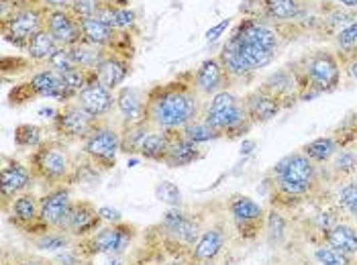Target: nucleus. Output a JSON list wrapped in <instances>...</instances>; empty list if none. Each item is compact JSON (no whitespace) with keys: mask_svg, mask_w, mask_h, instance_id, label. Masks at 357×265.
I'll return each instance as SVG.
<instances>
[{"mask_svg":"<svg viewBox=\"0 0 357 265\" xmlns=\"http://www.w3.org/2000/svg\"><path fill=\"white\" fill-rule=\"evenodd\" d=\"M333 184L325 167L304 156L301 149L282 158L264 176L261 190L266 192L270 206L284 212L296 211L303 204L325 202Z\"/></svg>","mask_w":357,"mask_h":265,"instance_id":"nucleus-1","label":"nucleus"},{"mask_svg":"<svg viewBox=\"0 0 357 265\" xmlns=\"http://www.w3.org/2000/svg\"><path fill=\"white\" fill-rule=\"evenodd\" d=\"M204 98L194 86V70L182 72L164 84H153L147 90L145 121L153 129L182 131L192 121L202 116Z\"/></svg>","mask_w":357,"mask_h":265,"instance_id":"nucleus-2","label":"nucleus"},{"mask_svg":"<svg viewBox=\"0 0 357 265\" xmlns=\"http://www.w3.org/2000/svg\"><path fill=\"white\" fill-rule=\"evenodd\" d=\"M298 82L301 103L314 100L323 94L339 90L343 80V66L331 47H314L288 63Z\"/></svg>","mask_w":357,"mask_h":265,"instance_id":"nucleus-3","label":"nucleus"},{"mask_svg":"<svg viewBox=\"0 0 357 265\" xmlns=\"http://www.w3.org/2000/svg\"><path fill=\"white\" fill-rule=\"evenodd\" d=\"M206 225L208 222L204 212L186 211L184 206L167 209L162 220L149 229V245L160 247L167 255L186 259Z\"/></svg>","mask_w":357,"mask_h":265,"instance_id":"nucleus-4","label":"nucleus"},{"mask_svg":"<svg viewBox=\"0 0 357 265\" xmlns=\"http://www.w3.org/2000/svg\"><path fill=\"white\" fill-rule=\"evenodd\" d=\"M27 165L35 182L45 192L57 186H72L78 180V159L74 158L70 143L61 139H45L27 156Z\"/></svg>","mask_w":357,"mask_h":265,"instance_id":"nucleus-5","label":"nucleus"},{"mask_svg":"<svg viewBox=\"0 0 357 265\" xmlns=\"http://www.w3.org/2000/svg\"><path fill=\"white\" fill-rule=\"evenodd\" d=\"M202 119L227 141L245 139L248 132L255 127L249 119L243 98L233 94L231 90H222L211 100H206L202 108Z\"/></svg>","mask_w":357,"mask_h":265,"instance_id":"nucleus-6","label":"nucleus"},{"mask_svg":"<svg viewBox=\"0 0 357 265\" xmlns=\"http://www.w3.org/2000/svg\"><path fill=\"white\" fill-rule=\"evenodd\" d=\"M121 131L123 129L114 116L100 119L92 132L80 143L84 158L102 174H107L116 165L121 153Z\"/></svg>","mask_w":357,"mask_h":265,"instance_id":"nucleus-7","label":"nucleus"},{"mask_svg":"<svg viewBox=\"0 0 357 265\" xmlns=\"http://www.w3.org/2000/svg\"><path fill=\"white\" fill-rule=\"evenodd\" d=\"M50 8L41 0H29L23 2L10 17L0 21L2 39L17 50H27L29 41L33 35H37L41 29H45Z\"/></svg>","mask_w":357,"mask_h":265,"instance_id":"nucleus-8","label":"nucleus"},{"mask_svg":"<svg viewBox=\"0 0 357 265\" xmlns=\"http://www.w3.org/2000/svg\"><path fill=\"white\" fill-rule=\"evenodd\" d=\"M139 237V227L133 222H105L94 235L80 238V247L90 257H110V255H127Z\"/></svg>","mask_w":357,"mask_h":265,"instance_id":"nucleus-9","label":"nucleus"},{"mask_svg":"<svg viewBox=\"0 0 357 265\" xmlns=\"http://www.w3.org/2000/svg\"><path fill=\"white\" fill-rule=\"evenodd\" d=\"M225 211L233 227V233L241 241L249 243V241H257L264 235L268 209L257 200L249 198L245 194H233L227 198Z\"/></svg>","mask_w":357,"mask_h":265,"instance_id":"nucleus-10","label":"nucleus"},{"mask_svg":"<svg viewBox=\"0 0 357 265\" xmlns=\"http://www.w3.org/2000/svg\"><path fill=\"white\" fill-rule=\"evenodd\" d=\"M233 227L229 222V216H217L213 218L198 241L194 243V247L188 253V265H200L211 264V262H220L225 259V253L231 245V237H233Z\"/></svg>","mask_w":357,"mask_h":265,"instance_id":"nucleus-11","label":"nucleus"},{"mask_svg":"<svg viewBox=\"0 0 357 265\" xmlns=\"http://www.w3.org/2000/svg\"><path fill=\"white\" fill-rule=\"evenodd\" d=\"M98 121L100 119L86 112L76 100H70L57 108L55 116L52 119V131L57 139L66 143H82Z\"/></svg>","mask_w":357,"mask_h":265,"instance_id":"nucleus-12","label":"nucleus"},{"mask_svg":"<svg viewBox=\"0 0 357 265\" xmlns=\"http://www.w3.org/2000/svg\"><path fill=\"white\" fill-rule=\"evenodd\" d=\"M72 204H74V198H72L70 186H57V188L47 190L39 198V220L35 229L29 233V238L43 235L54 229H61L72 211Z\"/></svg>","mask_w":357,"mask_h":265,"instance_id":"nucleus-13","label":"nucleus"},{"mask_svg":"<svg viewBox=\"0 0 357 265\" xmlns=\"http://www.w3.org/2000/svg\"><path fill=\"white\" fill-rule=\"evenodd\" d=\"M37 184L33 178V172L27 163H23L21 159L8 158L2 156V167H0V190H2V212L10 209V202L25 194L31 192L33 186Z\"/></svg>","mask_w":357,"mask_h":265,"instance_id":"nucleus-14","label":"nucleus"},{"mask_svg":"<svg viewBox=\"0 0 357 265\" xmlns=\"http://www.w3.org/2000/svg\"><path fill=\"white\" fill-rule=\"evenodd\" d=\"M76 103L96 119H109L116 108V92L109 90L94 72H90L88 82L76 96Z\"/></svg>","mask_w":357,"mask_h":265,"instance_id":"nucleus-15","label":"nucleus"},{"mask_svg":"<svg viewBox=\"0 0 357 265\" xmlns=\"http://www.w3.org/2000/svg\"><path fill=\"white\" fill-rule=\"evenodd\" d=\"M105 225L102 216H100V209H96V204L92 200H74L72 211L68 214L61 231L70 233L74 238H86L94 235L100 227Z\"/></svg>","mask_w":357,"mask_h":265,"instance_id":"nucleus-16","label":"nucleus"},{"mask_svg":"<svg viewBox=\"0 0 357 265\" xmlns=\"http://www.w3.org/2000/svg\"><path fill=\"white\" fill-rule=\"evenodd\" d=\"M194 86L198 90V94L204 100H211L215 94H219L222 90H231V80L227 76L222 63H220L219 55L204 59L196 70H194Z\"/></svg>","mask_w":357,"mask_h":265,"instance_id":"nucleus-17","label":"nucleus"},{"mask_svg":"<svg viewBox=\"0 0 357 265\" xmlns=\"http://www.w3.org/2000/svg\"><path fill=\"white\" fill-rule=\"evenodd\" d=\"M131 70H133V55L107 50L102 61L94 70V74L109 90L116 92L119 88H123V84L131 76Z\"/></svg>","mask_w":357,"mask_h":265,"instance_id":"nucleus-18","label":"nucleus"},{"mask_svg":"<svg viewBox=\"0 0 357 265\" xmlns=\"http://www.w3.org/2000/svg\"><path fill=\"white\" fill-rule=\"evenodd\" d=\"M145 100L147 90H139L133 86H123L116 90V108L112 116L119 121L121 129L145 119Z\"/></svg>","mask_w":357,"mask_h":265,"instance_id":"nucleus-19","label":"nucleus"},{"mask_svg":"<svg viewBox=\"0 0 357 265\" xmlns=\"http://www.w3.org/2000/svg\"><path fill=\"white\" fill-rule=\"evenodd\" d=\"M259 88L266 90L268 94H272L275 100L284 106V110H288V108H292V106L301 103L298 82L294 78L290 66H284V68L275 70L274 74H270L268 78L259 84Z\"/></svg>","mask_w":357,"mask_h":265,"instance_id":"nucleus-20","label":"nucleus"},{"mask_svg":"<svg viewBox=\"0 0 357 265\" xmlns=\"http://www.w3.org/2000/svg\"><path fill=\"white\" fill-rule=\"evenodd\" d=\"M45 29L54 35L61 47H72L84 41L82 21L72 10H50Z\"/></svg>","mask_w":357,"mask_h":265,"instance_id":"nucleus-21","label":"nucleus"},{"mask_svg":"<svg viewBox=\"0 0 357 265\" xmlns=\"http://www.w3.org/2000/svg\"><path fill=\"white\" fill-rule=\"evenodd\" d=\"M317 206L319 209L314 211V214H310L306 218V222H304L306 237H308V243H312V245H321L331 229L345 218L343 212L339 211V206L335 204L333 198L321 202V204H317Z\"/></svg>","mask_w":357,"mask_h":265,"instance_id":"nucleus-22","label":"nucleus"},{"mask_svg":"<svg viewBox=\"0 0 357 265\" xmlns=\"http://www.w3.org/2000/svg\"><path fill=\"white\" fill-rule=\"evenodd\" d=\"M29 86L33 88L35 96L37 98H45V100H57L59 105H66L70 103V96H68V90L63 86V80L61 76L54 72L52 68L47 66H39L35 68L31 74H29Z\"/></svg>","mask_w":357,"mask_h":265,"instance_id":"nucleus-23","label":"nucleus"},{"mask_svg":"<svg viewBox=\"0 0 357 265\" xmlns=\"http://www.w3.org/2000/svg\"><path fill=\"white\" fill-rule=\"evenodd\" d=\"M204 158V145L190 141L182 131H169V147L164 158L167 167H188Z\"/></svg>","mask_w":357,"mask_h":265,"instance_id":"nucleus-24","label":"nucleus"},{"mask_svg":"<svg viewBox=\"0 0 357 265\" xmlns=\"http://www.w3.org/2000/svg\"><path fill=\"white\" fill-rule=\"evenodd\" d=\"M39 198L33 190L31 192H25L21 196H17L13 202H10V209L6 211V216H8V222L21 231L25 237H29V233L35 229L37 220H39Z\"/></svg>","mask_w":357,"mask_h":265,"instance_id":"nucleus-25","label":"nucleus"},{"mask_svg":"<svg viewBox=\"0 0 357 265\" xmlns=\"http://www.w3.org/2000/svg\"><path fill=\"white\" fill-rule=\"evenodd\" d=\"M243 103L248 108L249 119L253 125H264L274 121L275 116L284 110V106L275 100L272 94H268L266 90H261L259 86L249 90L248 94L243 96Z\"/></svg>","mask_w":357,"mask_h":265,"instance_id":"nucleus-26","label":"nucleus"},{"mask_svg":"<svg viewBox=\"0 0 357 265\" xmlns=\"http://www.w3.org/2000/svg\"><path fill=\"white\" fill-rule=\"evenodd\" d=\"M325 167V174L333 186L357 178V145L339 149Z\"/></svg>","mask_w":357,"mask_h":265,"instance_id":"nucleus-27","label":"nucleus"},{"mask_svg":"<svg viewBox=\"0 0 357 265\" xmlns=\"http://www.w3.org/2000/svg\"><path fill=\"white\" fill-rule=\"evenodd\" d=\"M237 52L243 55V59L249 63V68L253 70V72H257V70H261V68H266V66H270L272 61L275 59V53L270 52V50H266V47H261V45H257L255 41H251L248 37H243V35H239V33H231L229 35V39H227Z\"/></svg>","mask_w":357,"mask_h":265,"instance_id":"nucleus-28","label":"nucleus"},{"mask_svg":"<svg viewBox=\"0 0 357 265\" xmlns=\"http://www.w3.org/2000/svg\"><path fill=\"white\" fill-rule=\"evenodd\" d=\"M102 23H107L112 29L116 31H123V33H133V35H139V19L135 15L133 8L129 6H119V4H112V2H107L98 15H96Z\"/></svg>","mask_w":357,"mask_h":265,"instance_id":"nucleus-29","label":"nucleus"},{"mask_svg":"<svg viewBox=\"0 0 357 265\" xmlns=\"http://www.w3.org/2000/svg\"><path fill=\"white\" fill-rule=\"evenodd\" d=\"M325 245H329L333 249L345 253V255H357V222L349 220V218H343L341 222H337L327 237L323 238Z\"/></svg>","mask_w":357,"mask_h":265,"instance_id":"nucleus-30","label":"nucleus"},{"mask_svg":"<svg viewBox=\"0 0 357 265\" xmlns=\"http://www.w3.org/2000/svg\"><path fill=\"white\" fill-rule=\"evenodd\" d=\"M288 212L280 211V209H268V216H266V231L264 237L270 247H282L288 237H290V218L286 216Z\"/></svg>","mask_w":357,"mask_h":265,"instance_id":"nucleus-31","label":"nucleus"},{"mask_svg":"<svg viewBox=\"0 0 357 265\" xmlns=\"http://www.w3.org/2000/svg\"><path fill=\"white\" fill-rule=\"evenodd\" d=\"M59 47H61V45L55 41L54 35H52L47 29H41L37 35L31 37L25 53H27L29 59L39 68V66H45V63L50 61V57H52Z\"/></svg>","mask_w":357,"mask_h":265,"instance_id":"nucleus-32","label":"nucleus"},{"mask_svg":"<svg viewBox=\"0 0 357 265\" xmlns=\"http://www.w3.org/2000/svg\"><path fill=\"white\" fill-rule=\"evenodd\" d=\"M153 131L151 123L149 121H139V123H133L129 127H125L121 131V153L125 156H139L141 151V145L145 143V139L149 137V132Z\"/></svg>","mask_w":357,"mask_h":265,"instance_id":"nucleus-33","label":"nucleus"},{"mask_svg":"<svg viewBox=\"0 0 357 265\" xmlns=\"http://www.w3.org/2000/svg\"><path fill=\"white\" fill-rule=\"evenodd\" d=\"M78 238H74L70 233L61 231V229H54V231H47L43 235H37V237H31V245L37 253H47V255H54L57 251H63L68 247H72Z\"/></svg>","mask_w":357,"mask_h":265,"instance_id":"nucleus-34","label":"nucleus"},{"mask_svg":"<svg viewBox=\"0 0 357 265\" xmlns=\"http://www.w3.org/2000/svg\"><path fill=\"white\" fill-rule=\"evenodd\" d=\"M339 149H341V147H339V143L333 139V135L317 137V139L304 143L303 147H301V151H303L304 156L310 159V161H314L317 165H327Z\"/></svg>","mask_w":357,"mask_h":265,"instance_id":"nucleus-35","label":"nucleus"},{"mask_svg":"<svg viewBox=\"0 0 357 265\" xmlns=\"http://www.w3.org/2000/svg\"><path fill=\"white\" fill-rule=\"evenodd\" d=\"M331 50L337 53L341 66L357 55V19L354 23L345 25L333 39H331Z\"/></svg>","mask_w":357,"mask_h":265,"instance_id":"nucleus-36","label":"nucleus"},{"mask_svg":"<svg viewBox=\"0 0 357 265\" xmlns=\"http://www.w3.org/2000/svg\"><path fill=\"white\" fill-rule=\"evenodd\" d=\"M333 200L339 206V211L343 212L345 218L357 222V178H351L347 182L335 186Z\"/></svg>","mask_w":357,"mask_h":265,"instance_id":"nucleus-37","label":"nucleus"},{"mask_svg":"<svg viewBox=\"0 0 357 265\" xmlns=\"http://www.w3.org/2000/svg\"><path fill=\"white\" fill-rule=\"evenodd\" d=\"M167 147H169V131L153 129L145 139V143L141 145L139 158H143L145 161H153V163H164Z\"/></svg>","mask_w":357,"mask_h":265,"instance_id":"nucleus-38","label":"nucleus"},{"mask_svg":"<svg viewBox=\"0 0 357 265\" xmlns=\"http://www.w3.org/2000/svg\"><path fill=\"white\" fill-rule=\"evenodd\" d=\"M70 52H72V57H74L76 68H80L84 72H94V70L98 68V63L102 61L107 50L96 47V45L88 43V41H80V43L72 45Z\"/></svg>","mask_w":357,"mask_h":265,"instance_id":"nucleus-39","label":"nucleus"},{"mask_svg":"<svg viewBox=\"0 0 357 265\" xmlns=\"http://www.w3.org/2000/svg\"><path fill=\"white\" fill-rule=\"evenodd\" d=\"M78 241L72 247L63 249V251H57L54 255H47L52 259V265H94V257H90L84 251Z\"/></svg>","mask_w":357,"mask_h":265,"instance_id":"nucleus-40","label":"nucleus"},{"mask_svg":"<svg viewBox=\"0 0 357 265\" xmlns=\"http://www.w3.org/2000/svg\"><path fill=\"white\" fill-rule=\"evenodd\" d=\"M333 139L339 143V147H356L357 145V112H349L333 131Z\"/></svg>","mask_w":357,"mask_h":265,"instance_id":"nucleus-41","label":"nucleus"},{"mask_svg":"<svg viewBox=\"0 0 357 265\" xmlns=\"http://www.w3.org/2000/svg\"><path fill=\"white\" fill-rule=\"evenodd\" d=\"M37 66L29 59L27 55H2V63H0V74L2 78H17L23 74H31Z\"/></svg>","mask_w":357,"mask_h":265,"instance_id":"nucleus-42","label":"nucleus"},{"mask_svg":"<svg viewBox=\"0 0 357 265\" xmlns=\"http://www.w3.org/2000/svg\"><path fill=\"white\" fill-rule=\"evenodd\" d=\"M312 259H314V264L319 265H357L356 257L345 255V253L333 249V247L325 245V243L314 245V249H312Z\"/></svg>","mask_w":357,"mask_h":265,"instance_id":"nucleus-43","label":"nucleus"},{"mask_svg":"<svg viewBox=\"0 0 357 265\" xmlns=\"http://www.w3.org/2000/svg\"><path fill=\"white\" fill-rule=\"evenodd\" d=\"M182 132L190 139V141H194V143H198V145H206V143H213V141H219V139H222L220 137L219 131H215L202 116L200 119H196V121H192L188 127H184L182 129Z\"/></svg>","mask_w":357,"mask_h":265,"instance_id":"nucleus-44","label":"nucleus"},{"mask_svg":"<svg viewBox=\"0 0 357 265\" xmlns=\"http://www.w3.org/2000/svg\"><path fill=\"white\" fill-rule=\"evenodd\" d=\"M43 129L39 125H31V123H25V125H19L15 129V145L19 149H35L43 143Z\"/></svg>","mask_w":357,"mask_h":265,"instance_id":"nucleus-45","label":"nucleus"},{"mask_svg":"<svg viewBox=\"0 0 357 265\" xmlns=\"http://www.w3.org/2000/svg\"><path fill=\"white\" fill-rule=\"evenodd\" d=\"M155 198L160 202H164L165 206H169V209L182 206V192H180L178 186L169 182V180H164V182L155 186Z\"/></svg>","mask_w":357,"mask_h":265,"instance_id":"nucleus-46","label":"nucleus"},{"mask_svg":"<svg viewBox=\"0 0 357 265\" xmlns=\"http://www.w3.org/2000/svg\"><path fill=\"white\" fill-rule=\"evenodd\" d=\"M45 66H47V68H52V70L57 72V74H66V72H70V70H74V68H76L70 47H59V50L50 57V61H47Z\"/></svg>","mask_w":357,"mask_h":265,"instance_id":"nucleus-47","label":"nucleus"},{"mask_svg":"<svg viewBox=\"0 0 357 265\" xmlns=\"http://www.w3.org/2000/svg\"><path fill=\"white\" fill-rule=\"evenodd\" d=\"M110 2V0H74L72 2V13L82 21V19H90V17H96L98 10Z\"/></svg>","mask_w":357,"mask_h":265,"instance_id":"nucleus-48","label":"nucleus"},{"mask_svg":"<svg viewBox=\"0 0 357 265\" xmlns=\"http://www.w3.org/2000/svg\"><path fill=\"white\" fill-rule=\"evenodd\" d=\"M35 92L33 88L29 86V82H23V84H17L10 92H8V105L10 106H23L27 105L29 100H35Z\"/></svg>","mask_w":357,"mask_h":265,"instance_id":"nucleus-49","label":"nucleus"},{"mask_svg":"<svg viewBox=\"0 0 357 265\" xmlns=\"http://www.w3.org/2000/svg\"><path fill=\"white\" fill-rule=\"evenodd\" d=\"M15 265H52L50 257H43L39 253H13Z\"/></svg>","mask_w":357,"mask_h":265,"instance_id":"nucleus-50","label":"nucleus"},{"mask_svg":"<svg viewBox=\"0 0 357 265\" xmlns=\"http://www.w3.org/2000/svg\"><path fill=\"white\" fill-rule=\"evenodd\" d=\"M229 25H231V19L227 17V19H222V21H220L219 25H215L213 29H208V31H206V35H204V39H206L208 43H215L220 35L229 29Z\"/></svg>","mask_w":357,"mask_h":265,"instance_id":"nucleus-51","label":"nucleus"},{"mask_svg":"<svg viewBox=\"0 0 357 265\" xmlns=\"http://www.w3.org/2000/svg\"><path fill=\"white\" fill-rule=\"evenodd\" d=\"M100 216L105 222H121L123 220V214L116 209H110V206H100Z\"/></svg>","mask_w":357,"mask_h":265,"instance_id":"nucleus-52","label":"nucleus"},{"mask_svg":"<svg viewBox=\"0 0 357 265\" xmlns=\"http://www.w3.org/2000/svg\"><path fill=\"white\" fill-rule=\"evenodd\" d=\"M50 10H70L74 0H41Z\"/></svg>","mask_w":357,"mask_h":265,"instance_id":"nucleus-53","label":"nucleus"},{"mask_svg":"<svg viewBox=\"0 0 357 265\" xmlns=\"http://www.w3.org/2000/svg\"><path fill=\"white\" fill-rule=\"evenodd\" d=\"M343 74H347L354 82H357V55L343 63Z\"/></svg>","mask_w":357,"mask_h":265,"instance_id":"nucleus-54","label":"nucleus"},{"mask_svg":"<svg viewBox=\"0 0 357 265\" xmlns=\"http://www.w3.org/2000/svg\"><path fill=\"white\" fill-rule=\"evenodd\" d=\"M131 259H127V255H110L107 257V262L105 265H129Z\"/></svg>","mask_w":357,"mask_h":265,"instance_id":"nucleus-55","label":"nucleus"},{"mask_svg":"<svg viewBox=\"0 0 357 265\" xmlns=\"http://www.w3.org/2000/svg\"><path fill=\"white\" fill-rule=\"evenodd\" d=\"M333 2H337L339 6H343V8H347V10L357 13V0H333Z\"/></svg>","mask_w":357,"mask_h":265,"instance_id":"nucleus-56","label":"nucleus"},{"mask_svg":"<svg viewBox=\"0 0 357 265\" xmlns=\"http://www.w3.org/2000/svg\"><path fill=\"white\" fill-rule=\"evenodd\" d=\"M0 265H15V257H13V253H8V249H2Z\"/></svg>","mask_w":357,"mask_h":265,"instance_id":"nucleus-57","label":"nucleus"},{"mask_svg":"<svg viewBox=\"0 0 357 265\" xmlns=\"http://www.w3.org/2000/svg\"><path fill=\"white\" fill-rule=\"evenodd\" d=\"M255 149V141H243V149H241V156H249L251 151Z\"/></svg>","mask_w":357,"mask_h":265,"instance_id":"nucleus-58","label":"nucleus"},{"mask_svg":"<svg viewBox=\"0 0 357 265\" xmlns=\"http://www.w3.org/2000/svg\"><path fill=\"white\" fill-rule=\"evenodd\" d=\"M129 265H149L145 259H141V257H135V259H131L129 262Z\"/></svg>","mask_w":357,"mask_h":265,"instance_id":"nucleus-59","label":"nucleus"},{"mask_svg":"<svg viewBox=\"0 0 357 265\" xmlns=\"http://www.w3.org/2000/svg\"><path fill=\"white\" fill-rule=\"evenodd\" d=\"M200 265H225V259H220V262H211V264H200Z\"/></svg>","mask_w":357,"mask_h":265,"instance_id":"nucleus-60","label":"nucleus"},{"mask_svg":"<svg viewBox=\"0 0 357 265\" xmlns=\"http://www.w3.org/2000/svg\"><path fill=\"white\" fill-rule=\"evenodd\" d=\"M268 265H284V264H278V262H270Z\"/></svg>","mask_w":357,"mask_h":265,"instance_id":"nucleus-61","label":"nucleus"}]
</instances>
